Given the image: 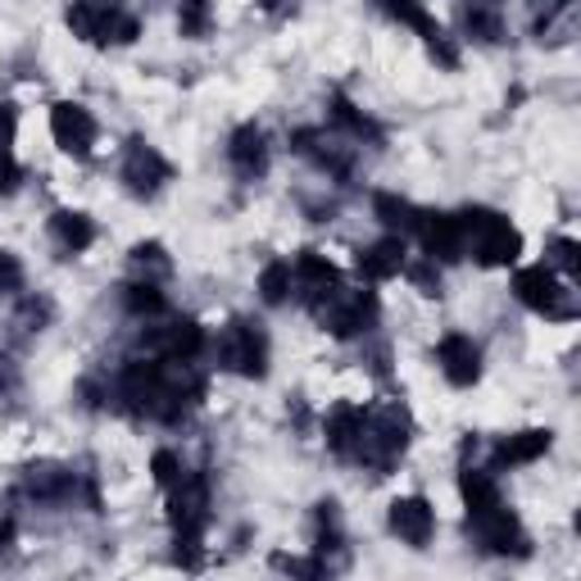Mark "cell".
I'll list each match as a JSON object with an SVG mask.
<instances>
[{
	"instance_id": "9c48e42d",
	"label": "cell",
	"mask_w": 581,
	"mask_h": 581,
	"mask_svg": "<svg viewBox=\"0 0 581 581\" xmlns=\"http://www.w3.org/2000/svg\"><path fill=\"white\" fill-rule=\"evenodd\" d=\"M436 364H440V373H446L450 386H473L482 377V350L473 346V337L450 331V337L436 346Z\"/></svg>"
},
{
	"instance_id": "603a6c76",
	"label": "cell",
	"mask_w": 581,
	"mask_h": 581,
	"mask_svg": "<svg viewBox=\"0 0 581 581\" xmlns=\"http://www.w3.org/2000/svg\"><path fill=\"white\" fill-rule=\"evenodd\" d=\"M123 304H128V314H136V318L169 310V300H164V291L155 282H132V287H123Z\"/></svg>"
},
{
	"instance_id": "d4e9b609",
	"label": "cell",
	"mask_w": 581,
	"mask_h": 581,
	"mask_svg": "<svg viewBox=\"0 0 581 581\" xmlns=\"http://www.w3.org/2000/svg\"><path fill=\"white\" fill-rule=\"evenodd\" d=\"M259 295H264V304H282L287 295H291V264H268L264 273H259Z\"/></svg>"
},
{
	"instance_id": "1f68e13d",
	"label": "cell",
	"mask_w": 581,
	"mask_h": 581,
	"mask_svg": "<svg viewBox=\"0 0 581 581\" xmlns=\"http://www.w3.org/2000/svg\"><path fill=\"white\" fill-rule=\"evenodd\" d=\"M468 33L482 37V41H500V19H495L491 10H482V5H473L468 10Z\"/></svg>"
},
{
	"instance_id": "d6986e66",
	"label": "cell",
	"mask_w": 581,
	"mask_h": 581,
	"mask_svg": "<svg viewBox=\"0 0 581 581\" xmlns=\"http://www.w3.org/2000/svg\"><path fill=\"white\" fill-rule=\"evenodd\" d=\"M459 495H463V505H468V518H482L486 509L505 505V500H500V486H495V477H491V473H482V468H463V477H459Z\"/></svg>"
},
{
	"instance_id": "e0dca14e",
	"label": "cell",
	"mask_w": 581,
	"mask_h": 581,
	"mask_svg": "<svg viewBox=\"0 0 581 581\" xmlns=\"http://www.w3.org/2000/svg\"><path fill=\"white\" fill-rule=\"evenodd\" d=\"M327 450H337V455H354V440H359V432H364V409L359 404H337L327 413Z\"/></svg>"
},
{
	"instance_id": "484cf974",
	"label": "cell",
	"mask_w": 581,
	"mask_h": 581,
	"mask_svg": "<svg viewBox=\"0 0 581 581\" xmlns=\"http://www.w3.org/2000/svg\"><path fill=\"white\" fill-rule=\"evenodd\" d=\"M549 268H559V273H568V278H577V273H581V245L572 237H555V241H549Z\"/></svg>"
},
{
	"instance_id": "8fae6325",
	"label": "cell",
	"mask_w": 581,
	"mask_h": 581,
	"mask_svg": "<svg viewBox=\"0 0 581 581\" xmlns=\"http://www.w3.org/2000/svg\"><path fill=\"white\" fill-rule=\"evenodd\" d=\"M359 273H364L368 282H391V278H400L404 273V237H382V241H373L368 251H359Z\"/></svg>"
},
{
	"instance_id": "7a4b0ae2",
	"label": "cell",
	"mask_w": 581,
	"mask_h": 581,
	"mask_svg": "<svg viewBox=\"0 0 581 581\" xmlns=\"http://www.w3.org/2000/svg\"><path fill=\"white\" fill-rule=\"evenodd\" d=\"M310 310H314V318L331 331V337L350 341V337H359V331H368V327H373V318H377V300H373V291H346V287L337 282V287L318 291V295L310 300Z\"/></svg>"
},
{
	"instance_id": "6da1fadb",
	"label": "cell",
	"mask_w": 581,
	"mask_h": 581,
	"mask_svg": "<svg viewBox=\"0 0 581 581\" xmlns=\"http://www.w3.org/2000/svg\"><path fill=\"white\" fill-rule=\"evenodd\" d=\"M463 228V255H473L482 268H509L522 255V232L495 209H463L459 214Z\"/></svg>"
},
{
	"instance_id": "2e32d148",
	"label": "cell",
	"mask_w": 581,
	"mask_h": 581,
	"mask_svg": "<svg viewBox=\"0 0 581 581\" xmlns=\"http://www.w3.org/2000/svg\"><path fill=\"white\" fill-rule=\"evenodd\" d=\"M291 282H300L304 295L314 300L318 291L337 287V282H341V273H337V264H331L327 255H318V251H300V255H295V268H291Z\"/></svg>"
},
{
	"instance_id": "277c9868",
	"label": "cell",
	"mask_w": 581,
	"mask_h": 581,
	"mask_svg": "<svg viewBox=\"0 0 581 581\" xmlns=\"http://www.w3.org/2000/svg\"><path fill=\"white\" fill-rule=\"evenodd\" d=\"M218 359H223V368L259 382L268 373V341H264V331L251 327V323H241V318L228 323L223 337H218Z\"/></svg>"
},
{
	"instance_id": "8992f818",
	"label": "cell",
	"mask_w": 581,
	"mask_h": 581,
	"mask_svg": "<svg viewBox=\"0 0 581 581\" xmlns=\"http://www.w3.org/2000/svg\"><path fill=\"white\" fill-rule=\"evenodd\" d=\"M169 178H173V164L164 159L155 146H146V142L128 146V155H123V182H128L132 196H159Z\"/></svg>"
},
{
	"instance_id": "f546056e",
	"label": "cell",
	"mask_w": 581,
	"mask_h": 581,
	"mask_svg": "<svg viewBox=\"0 0 581 581\" xmlns=\"http://www.w3.org/2000/svg\"><path fill=\"white\" fill-rule=\"evenodd\" d=\"M136 33H142V23H136L132 14H123V10H114V19H109V27H105V46L109 41H114V46H132Z\"/></svg>"
},
{
	"instance_id": "7c38bea8",
	"label": "cell",
	"mask_w": 581,
	"mask_h": 581,
	"mask_svg": "<svg viewBox=\"0 0 581 581\" xmlns=\"http://www.w3.org/2000/svg\"><path fill=\"white\" fill-rule=\"evenodd\" d=\"M473 528H477V536L495 549V555H509V549H518L522 555V528H518V518L505 509V505H495V509H486L482 518H473Z\"/></svg>"
},
{
	"instance_id": "ffe728a7",
	"label": "cell",
	"mask_w": 581,
	"mask_h": 581,
	"mask_svg": "<svg viewBox=\"0 0 581 581\" xmlns=\"http://www.w3.org/2000/svg\"><path fill=\"white\" fill-rule=\"evenodd\" d=\"M27 491H33L37 500H64V495L73 491V477L64 473V468L41 463V468H27Z\"/></svg>"
},
{
	"instance_id": "ba28073f",
	"label": "cell",
	"mask_w": 581,
	"mask_h": 581,
	"mask_svg": "<svg viewBox=\"0 0 581 581\" xmlns=\"http://www.w3.org/2000/svg\"><path fill=\"white\" fill-rule=\"evenodd\" d=\"M146 350L155 359H182L191 364L201 350H205V327L196 318H182V323H169V327H155L146 337Z\"/></svg>"
},
{
	"instance_id": "4316f807",
	"label": "cell",
	"mask_w": 581,
	"mask_h": 581,
	"mask_svg": "<svg viewBox=\"0 0 581 581\" xmlns=\"http://www.w3.org/2000/svg\"><path fill=\"white\" fill-rule=\"evenodd\" d=\"M132 264L142 268V273H155V278H164L173 264H169V255H164V245L159 241H142V245H132Z\"/></svg>"
},
{
	"instance_id": "f1b7e54d",
	"label": "cell",
	"mask_w": 581,
	"mask_h": 581,
	"mask_svg": "<svg viewBox=\"0 0 581 581\" xmlns=\"http://www.w3.org/2000/svg\"><path fill=\"white\" fill-rule=\"evenodd\" d=\"M331 119H337L341 128H350L354 136H373V128H368V119L359 114V109L346 100V96H331Z\"/></svg>"
},
{
	"instance_id": "cb8c5ba5",
	"label": "cell",
	"mask_w": 581,
	"mask_h": 581,
	"mask_svg": "<svg viewBox=\"0 0 581 581\" xmlns=\"http://www.w3.org/2000/svg\"><path fill=\"white\" fill-rule=\"evenodd\" d=\"M178 27H182V37H191V41L209 37V27H214V10H209V0H182V10H178Z\"/></svg>"
},
{
	"instance_id": "e575fe53",
	"label": "cell",
	"mask_w": 581,
	"mask_h": 581,
	"mask_svg": "<svg viewBox=\"0 0 581 581\" xmlns=\"http://www.w3.org/2000/svg\"><path fill=\"white\" fill-rule=\"evenodd\" d=\"M19 182H23V169L10 150H0V191H19Z\"/></svg>"
},
{
	"instance_id": "7402d4cb",
	"label": "cell",
	"mask_w": 581,
	"mask_h": 581,
	"mask_svg": "<svg viewBox=\"0 0 581 581\" xmlns=\"http://www.w3.org/2000/svg\"><path fill=\"white\" fill-rule=\"evenodd\" d=\"M373 214L382 218L386 228H400V232H413V228H419V209H413L409 201H400V196H391V191L373 196Z\"/></svg>"
},
{
	"instance_id": "4fadbf2b",
	"label": "cell",
	"mask_w": 581,
	"mask_h": 581,
	"mask_svg": "<svg viewBox=\"0 0 581 581\" xmlns=\"http://www.w3.org/2000/svg\"><path fill=\"white\" fill-rule=\"evenodd\" d=\"M228 155H232V169H237L241 178H259V173L268 169V146H264L259 123H241V128L232 132Z\"/></svg>"
},
{
	"instance_id": "83f0119b",
	"label": "cell",
	"mask_w": 581,
	"mask_h": 581,
	"mask_svg": "<svg viewBox=\"0 0 581 581\" xmlns=\"http://www.w3.org/2000/svg\"><path fill=\"white\" fill-rule=\"evenodd\" d=\"M150 473H155V486H164V491H173V486L186 477V473H182V459H178L173 450H155Z\"/></svg>"
},
{
	"instance_id": "5bb4252c",
	"label": "cell",
	"mask_w": 581,
	"mask_h": 581,
	"mask_svg": "<svg viewBox=\"0 0 581 581\" xmlns=\"http://www.w3.org/2000/svg\"><path fill=\"white\" fill-rule=\"evenodd\" d=\"M549 446H555V436L545 427H528V432H513L505 436L500 446H495V468H518V463H536Z\"/></svg>"
},
{
	"instance_id": "3957f363",
	"label": "cell",
	"mask_w": 581,
	"mask_h": 581,
	"mask_svg": "<svg viewBox=\"0 0 581 581\" xmlns=\"http://www.w3.org/2000/svg\"><path fill=\"white\" fill-rule=\"evenodd\" d=\"M513 295L528 304L532 314L545 318H572V291L559 282V273L549 264H532L513 273Z\"/></svg>"
},
{
	"instance_id": "ac0fdd59",
	"label": "cell",
	"mask_w": 581,
	"mask_h": 581,
	"mask_svg": "<svg viewBox=\"0 0 581 581\" xmlns=\"http://www.w3.org/2000/svg\"><path fill=\"white\" fill-rule=\"evenodd\" d=\"M50 232H55V241H60V251H69V255H82L96 241V223L87 214H77V209H60V214H55Z\"/></svg>"
},
{
	"instance_id": "8d00e7d4",
	"label": "cell",
	"mask_w": 581,
	"mask_h": 581,
	"mask_svg": "<svg viewBox=\"0 0 581 581\" xmlns=\"http://www.w3.org/2000/svg\"><path fill=\"white\" fill-rule=\"evenodd\" d=\"M10 382V373H5V359H0V386H5Z\"/></svg>"
},
{
	"instance_id": "30bf717a",
	"label": "cell",
	"mask_w": 581,
	"mask_h": 581,
	"mask_svg": "<svg viewBox=\"0 0 581 581\" xmlns=\"http://www.w3.org/2000/svg\"><path fill=\"white\" fill-rule=\"evenodd\" d=\"M391 532L404 541V545H427L432 532H436V513L423 495H404V500L391 505Z\"/></svg>"
},
{
	"instance_id": "9a60e30c",
	"label": "cell",
	"mask_w": 581,
	"mask_h": 581,
	"mask_svg": "<svg viewBox=\"0 0 581 581\" xmlns=\"http://www.w3.org/2000/svg\"><path fill=\"white\" fill-rule=\"evenodd\" d=\"M114 0H73L69 5V27H73V37L82 41H105V27L109 19H114Z\"/></svg>"
},
{
	"instance_id": "52a82bcc",
	"label": "cell",
	"mask_w": 581,
	"mask_h": 581,
	"mask_svg": "<svg viewBox=\"0 0 581 581\" xmlns=\"http://www.w3.org/2000/svg\"><path fill=\"white\" fill-rule=\"evenodd\" d=\"M419 241L427 259L440 264H459L463 259V228H459V214H419Z\"/></svg>"
},
{
	"instance_id": "836d02e7",
	"label": "cell",
	"mask_w": 581,
	"mask_h": 581,
	"mask_svg": "<svg viewBox=\"0 0 581 581\" xmlns=\"http://www.w3.org/2000/svg\"><path fill=\"white\" fill-rule=\"evenodd\" d=\"M273 568L295 572V577H323V564H318V559H291V555H278V559H273Z\"/></svg>"
},
{
	"instance_id": "d590c367",
	"label": "cell",
	"mask_w": 581,
	"mask_h": 581,
	"mask_svg": "<svg viewBox=\"0 0 581 581\" xmlns=\"http://www.w3.org/2000/svg\"><path fill=\"white\" fill-rule=\"evenodd\" d=\"M14 128H19V109L14 105H0V150H10Z\"/></svg>"
},
{
	"instance_id": "4dcf8cb0",
	"label": "cell",
	"mask_w": 581,
	"mask_h": 581,
	"mask_svg": "<svg viewBox=\"0 0 581 581\" xmlns=\"http://www.w3.org/2000/svg\"><path fill=\"white\" fill-rule=\"evenodd\" d=\"M409 282L419 287L423 295H440V273H436V259H423V264H404Z\"/></svg>"
},
{
	"instance_id": "d6a6232c",
	"label": "cell",
	"mask_w": 581,
	"mask_h": 581,
	"mask_svg": "<svg viewBox=\"0 0 581 581\" xmlns=\"http://www.w3.org/2000/svg\"><path fill=\"white\" fill-rule=\"evenodd\" d=\"M19 287H23V264H19V255L0 251V295H5V291H19Z\"/></svg>"
},
{
	"instance_id": "44dd1931",
	"label": "cell",
	"mask_w": 581,
	"mask_h": 581,
	"mask_svg": "<svg viewBox=\"0 0 581 581\" xmlns=\"http://www.w3.org/2000/svg\"><path fill=\"white\" fill-rule=\"evenodd\" d=\"M382 10L391 19H400V23H409L413 33H423L427 41H440V23L423 10V0H382Z\"/></svg>"
},
{
	"instance_id": "5b68a950",
	"label": "cell",
	"mask_w": 581,
	"mask_h": 581,
	"mask_svg": "<svg viewBox=\"0 0 581 581\" xmlns=\"http://www.w3.org/2000/svg\"><path fill=\"white\" fill-rule=\"evenodd\" d=\"M50 136H55V146H60L64 155L87 159L92 146H96V136H100V128H96L87 105L60 100V105H50Z\"/></svg>"
}]
</instances>
